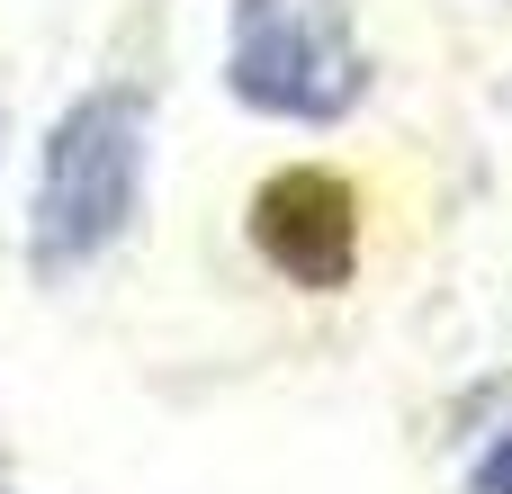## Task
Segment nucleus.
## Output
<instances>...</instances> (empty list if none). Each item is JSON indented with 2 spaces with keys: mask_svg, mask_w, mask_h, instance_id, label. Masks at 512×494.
<instances>
[{
  "mask_svg": "<svg viewBox=\"0 0 512 494\" xmlns=\"http://www.w3.org/2000/svg\"><path fill=\"white\" fill-rule=\"evenodd\" d=\"M144 162H153V99L108 81L81 90L36 153V198H27V270L45 288L81 279L90 261L117 252V234L144 207Z\"/></svg>",
  "mask_w": 512,
  "mask_h": 494,
  "instance_id": "obj_1",
  "label": "nucleus"
},
{
  "mask_svg": "<svg viewBox=\"0 0 512 494\" xmlns=\"http://www.w3.org/2000/svg\"><path fill=\"white\" fill-rule=\"evenodd\" d=\"M369 72L351 0H234L225 18V90L270 126H342Z\"/></svg>",
  "mask_w": 512,
  "mask_h": 494,
  "instance_id": "obj_2",
  "label": "nucleus"
},
{
  "mask_svg": "<svg viewBox=\"0 0 512 494\" xmlns=\"http://www.w3.org/2000/svg\"><path fill=\"white\" fill-rule=\"evenodd\" d=\"M252 252L297 288V297H333L360 279V189L333 171V162H279L252 207Z\"/></svg>",
  "mask_w": 512,
  "mask_h": 494,
  "instance_id": "obj_3",
  "label": "nucleus"
},
{
  "mask_svg": "<svg viewBox=\"0 0 512 494\" xmlns=\"http://www.w3.org/2000/svg\"><path fill=\"white\" fill-rule=\"evenodd\" d=\"M468 494H512V432H495V441L477 450V468H468Z\"/></svg>",
  "mask_w": 512,
  "mask_h": 494,
  "instance_id": "obj_4",
  "label": "nucleus"
},
{
  "mask_svg": "<svg viewBox=\"0 0 512 494\" xmlns=\"http://www.w3.org/2000/svg\"><path fill=\"white\" fill-rule=\"evenodd\" d=\"M0 494H9V450H0Z\"/></svg>",
  "mask_w": 512,
  "mask_h": 494,
  "instance_id": "obj_5",
  "label": "nucleus"
}]
</instances>
